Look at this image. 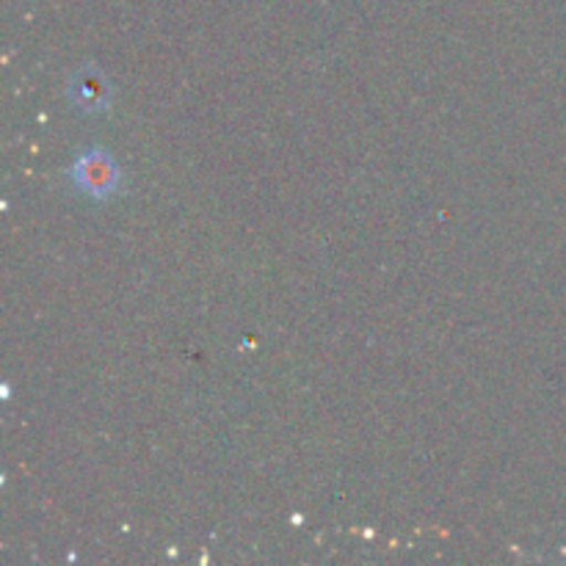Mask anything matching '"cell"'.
Masks as SVG:
<instances>
[{
    "label": "cell",
    "mask_w": 566,
    "mask_h": 566,
    "mask_svg": "<svg viewBox=\"0 0 566 566\" xmlns=\"http://www.w3.org/2000/svg\"><path fill=\"white\" fill-rule=\"evenodd\" d=\"M66 94H70L75 108H81L83 114H103L105 108H111V99H114L108 75L94 64H86L77 72H72L70 83H66Z\"/></svg>",
    "instance_id": "cell-2"
},
{
    "label": "cell",
    "mask_w": 566,
    "mask_h": 566,
    "mask_svg": "<svg viewBox=\"0 0 566 566\" xmlns=\"http://www.w3.org/2000/svg\"><path fill=\"white\" fill-rule=\"evenodd\" d=\"M70 180L86 197L108 199L122 188V169L111 153H105V149H88L70 169Z\"/></svg>",
    "instance_id": "cell-1"
}]
</instances>
